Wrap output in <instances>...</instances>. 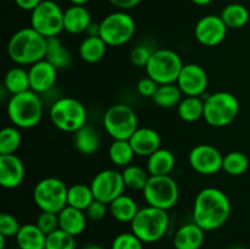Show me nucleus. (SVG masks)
<instances>
[{
    "label": "nucleus",
    "mask_w": 250,
    "mask_h": 249,
    "mask_svg": "<svg viewBox=\"0 0 250 249\" xmlns=\"http://www.w3.org/2000/svg\"><path fill=\"white\" fill-rule=\"evenodd\" d=\"M110 4L114 5L115 7H117L119 10H124V11H127V10H131L133 7H136L142 0H109Z\"/></svg>",
    "instance_id": "45"
},
{
    "label": "nucleus",
    "mask_w": 250,
    "mask_h": 249,
    "mask_svg": "<svg viewBox=\"0 0 250 249\" xmlns=\"http://www.w3.org/2000/svg\"><path fill=\"white\" fill-rule=\"evenodd\" d=\"M227 26L220 15H207L197 22L194 36L198 43L204 46H216L225 41L227 36Z\"/></svg>",
    "instance_id": "15"
},
{
    "label": "nucleus",
    "mask_w": 250,
    "mask_h": 249,
    "mask_svg": "<svg viewBox=\"0 0 250 249\" xmlns=\"http://www.w3.org/2000/svg\"><path fill=\"white\" fill-rule=\"evenodd\" d=\"M122 177H124L126 188L133 190H143L144 187L148 183L150 175L143 167L137 165H128L122 171Z\"/></svg>",
    "instance_id": "36"
},
{
    "label": "nucleus",
    "mask_w": 250,
    "mask_h": 249,
    "mask_svg": "<svg viewBox=\"0 0 250 249\" xmlns=\"http://www.w3.org/2000/svg\"><path fill=\"white\" fill-rule=\"evenodd\" d=\"M222 21L227 26V28L239 29L246 26L249 22L250 14L246 6L239 2H231L222 9L221 14Z\"/></svg>",
    "instance_id": "30"
},
{
    "label": "nucleus",
    "mask_w": 250,
    "mask_h": 249,
    "mask_svg": "<svg viewBox=\"0 0 250 249\" xmlns=\"http://www.w3.org/2000/svg\"><path fill=\"white\" fill-rule=\"evenodd\" d=\"M6 51L17 66H31L45 59L46 38L32 27H23L10 37Z\"/></svg>",
    "instance_id": "2"
},
{
    "label": "nucleus",
    "mask_w": 250,
    "mask_h": 249,
    "mask_svg": "<svg viewBox=\"0 0 250 249\" xmlns=\"http://www.w3.org/2000/svg\"><path fill=\"white\" fill-rule=\"evenodd\" d=\"M94 194L90 188V185L85 183H75L68 187L67 192V205L77 209L84 210L94 202Z\"/></svg>",
    "instance_id": "34"
},
{
    "label": "nucleus",
    "mask_w": 250,
    "mask_h": 249,
    "mask_svg": "<svg viewBox=\"0 0 250 249\" xmlns=\"http://www.w3.org/2000/svg\"><path fill=\"white\" fill-rule=\"evenodd\" d=\"M45 60H48L58 70H62L70 66L72 56L68 49L59 39V37H51V38H46Z\"/></svg>",
    "instance_id": "28"
},
{
    "label": "nucleus",
    "mask_w": 250,
    "mask_h": 249,
    "mask_svg": "<svg viewBox=\"0 0 250 249\" xmlns=\"http://www.w3.org/2000/svg\"><path fill=\"white\" fill-rule=\"evenodd\" d=\"M176 84L186 97H202L209 84V77L198 63H185Z\"/></svg>",
    "instance_id": "16"
},
{
    "label": "nucleus",
    "mask_w": 250,
    "mask_h": 249,
    "mask_svg": "<svg viewBox=\"0 0 250 249\" xmlns=\"http://www.w3.org/2000/svg\"><path fill=\"white\" fill-rule=\"evenodd\" d=\"M224 154L211 144H198L188 155V163L200 175H215L222 170Z\"/></svg>",
    "instance_id": "14"
},
{
    "label": "nucleus",
    "mask_w": 250,
    "mask_h": 249,
    "mask_svg": "<svg viewBox=\"0 0 250 249\" xmlns=\"http://www.w3.org/2000/svg\"><path fill=\"white\" fill-rule=\"evenodd\" d=\"M136 156L128 139H114L109 146V159L114 165L126 167Z\"/></svg>",
    "instance_id": "32"
},
{
    "label": "nucleus",
    "mask_w": 250,
    "mask_h": 249,
    "mask_svg": "<svg viewBox=\"0 0 250 249\" xmlns=\"http://www.w3.org/2000/svg\"><path fill=\"white\" fill-rule=\"evenodd\" d=\"M143 244V242L132 231L122 232L115 237L110 249H144Z\"/></svg>",
    "instance_id": "39"
},
{
    "label": "nucleus",
    "mask_w": 250,
    "mask_h": 249,
    "mask_svg": "<svg viewBox=\"0 0 250 249\" xmlns=\"http://www.w3.org/2000/svg\"><path fill=\"white\" fill-rule=\"evenodd\" d=\"M177 114L185 122H195L204 116L202 97H185L177 106Z\"/></svg>",
    "instance_id": "33"
},
{
    "label": "nucleus",
    "mask_w": 250,
    "mask_h": 249,
    "mask_svg": "<svg viewBox=\"0 0 250 249\" xmlns=\"http://www.w3.org/2000/svg\"><path fill=\"white\" fill-rule=\"evenodd\" d=\"M249 159L242 151H229L225 154L222 160V171L229 176H241L248 170Z\"/></svg>",
    "instance_id": "35"
},
{
    "label": "nucleus",
    "mask_w": 250,
    "mask_h": 249,
    "mask_svg": "<svg viewBox=\"0 0 250 249\" xmlns=\"http://www.w3.org/2000/svg\"><path fill=\"white\" fill-rule=\"evenodd\" d=\"M87 215L84 210L77 209V208L66 205L60 212H59V227L62 231L77 237L82 233L87 226Z\"/></svg>",
    "instance_id": "22"
},
{
    "label": "nucleus",
    "mask_w": 250,
    "mask_h": 249,
    "mask_svg": "<svg viewBox=\"0 0 250 249\" xmlns=\"http://www.w3.org/2000/svg\"><path fill=\"white\" fill-rule=\"evenodd\" d=\"M107 45L99 36H88L81 42L78 54L87 63H97L106 54Z\"/></svg>",
    "instance_id": "27"
},
{
    "label": "nucleus",
    "mask_w": 250,
    "mask_h": 249,
    "mask_svg": "<svg viewBox=\"0 0 250 249\" xmlns=\"http://www.w3.org/2000/svg\"><path fill=\"white\" fill-rule=\"evenodd\" d=\"M45 249H76V241L72 234L61 228L46 234Z\"/></svg>",
    "instance_id": "38"
},
{
    "label": "nucleus",
    "mask_w": 250,
    "mask_h": 249,
    "mask_svg": "<svg viewBox=\"0 0 250 249\" xmlns=\"http://www.w3.org/2000/svg\"><path fill=\"white\" fill-rule=\"evenodd\" d=\"M137 156L148 158L161 148V137L150 127H138L128 139Z\"/></svg>",
    "instance_id": "19"
},
{
    "label": "nucleus",
    "mask_w": 250,
    "mask_h": 249,
    "mask_svg": "<svg viewBox=\"0 0 250 249\" xmlns=\"http://www.w3.org/2000/svg\"><path fill=\"white\" fill-rule=\"evenodd\" d=\"M193 4L198 5V6H207L210 2H212V0H190Z\"/></svg>",
    "instance_id": "47"
},
{
    "label": "nucleus",
    "mask_w": 250,
    "mask_h": 249,
    "mask_svg": "<svg viewBox=\"0 0 250 249\" xmlns=\"http://www.w3.org/2000/svg\"><path fill=\"white\" fill-rule=\"evenodd\" d=\"M73 136V144L75 148L77 149L78 153L82 155H93L99 150L100 146V136L95 128L92 126H83L82 128L75 132Z\"/></svg>",
    "instance_id": "26"
},
{
    "label": "nucleus",
    "mask_w": 250,
    "mask_h": 249,
    "mask_svg": "<svg viewBox=\"0 0 250 249\" xmlns=\"http://www.w3.org/2000/svg\"><path fill=\"white\" fill-rule=\"evenodd\" d=\"M4 88L11 95L31 89L28 70H24L22 66H15L7 70L4 76Z\"/></svg>",
    "instance_id": "29"
},
{
    "label": "nucleus",
    "mask_w": 250,
    "mask_h": 249,
    "mask_svg": "<svg viewBox=\"0 0 250 249\" xmlns=\"http://www.w3.org/2000/svg\"><path fill=\"white\" fill-rule=\"evenodd\" d=\"M182 58L172 49H156L146 65V76L158 84L176 83L183 67Z\"/></svg>",
    "instance_id": "9"
},
{
    "label": "nucleus",
    "mask_w": 250,
    "mask_h": 249,
    "mask_svg": "<svg viewBox=\"0 0 250 249\" xmlns=\"http://www.w3.org/2000/svg\"><path fill=\"white\" fill-rule=\"evenodd\" d=\"M6 112L11 124L20 129L36 127L43 117L41 95L31 89L11 95L7 102Z\"/></svg>",
    "instance_id": "3"
},
{
    "label": "nucleus",
    "mask_w": 250,
    "mask_h": 249,
    "mask_svg": "<svg viewBox=\"0 0 250 249\" xmlns=\"http://www.w3.org/2000/svg\"><path fill=\"white\" fill-rule=\"evenodd\" d=\"M142 193L146 204L166 211L172 209L180 199V188L170 175L150 176Z\"/></svg>",
    "instance_id": "10"
},
{
    "label": "nucleus",
    "mask_w": 250,
    "mask_h": 249,
    "mask_svg": "<svg viewBox=\"0 0 250 249\" xmlns=\"http://www.w3.org/2000/svg\"><path fill=\"white\" fill-rule=\"evenodd\" d=\"M43 0H14L17 7H20L23 11L32 12L37 6H38Z\"/></svg>",
    "instance_id": "46"
},
{
    "label": "nucleus",
    "mask_w": 250,
    "mask_h": 249,
    "mask_svg": "<svg viewBox=\"0 0 250 249\" xmlns=\"http://www.w3.org/2000/svg\"><path fill=\"white\" fill-rule=\"evenodd\" d=\"M28 75L31 90L38 94H43L50 90L55 84L58 78V68L44 59L29 66Z\"/></svg>",
    "instance_id": "17"
},
{
    "label": "nucleus",
    "mask_w": 250,
    "mask_h": 249,
    "mask_svg": "<svg viewBox=\"0 0 250 249\" xmlns=\"http://www.w3.org/2000/svg\"><path fill=\"white\" fill-rule=\"evenodd\" d=\"M134 33V19L124 10L111 12L99 22V37L107 46L125 45L133 38Z\"/></svg>",
    "instance_id": "7"
},
{
    "label": "nucleus",
    "mask_w": 250,
    "mask_h": 249,
    "mask_svg": "<svg viewBox=\"0 0 250 249\" xmlns=\"http://www.w3.org/2000/svg\"><path fill=\"white\" fill-rule=\"evenodd\" d=\"M153 51L148 45L146 44H139V45L134 46L129 54V60H131L132 65L136 67H146L149 60H150Z\"/></svg>",
    "instance_id": "42"
},
{
    "label": "nucleus",
    "mask_w": 250,
    "mask_h": 249,
    "mask_svg": "<svg viewBox=\"0 0 250 249\" xmlns=\"http://www.w3.org/2000/svg\"><path fill=\"white\" fill-rule=\"evenodd\" d=\"M90 188L95 199L110 204L112 200L124 194L126 185L122 177V172H119L114 168H106L99 171L93 177Z\"/></svg>",
    "instance_id": "13"
},
{
    "label": "nucleus",
    "mask_w": 250,
    "mask_h": 249,
    "mask_svg": "<svg viewBox=\"0 0 250 249\" xmlns=\"http://www.w3.org/2000/svg\"><path fill=\"white\" fill-rule=\"evenodd\" d=\"M229 249H246L244 247H241V246H233V247H229Z\"/></svg>",
    "instance_id": "50"
},
{
    "label": "nucleus",
    "mask_w": 250,
    "mask_h": 249,
    "mask_svg": "<svg viewBox=\"0 0 250 249\" xmlns=\"http://www.w3.org/2000/svg\"><path fill=\"white\" fill-rule=\"evenodd\" d=\"M68 187L58 177H45L33 188V202L41 211L59 212L67 205Z\"/></svg>",
    "instance_id": "8"
},
{
    "label": "nucleus",
    "mask_w": 250,
    "mask_h": 249,
    "mask_svg": "<svg viewBox=\"0 0 250 249\" xmlns=\"http://www.w3.org/2000/svg\"><path fill=\"white\" fill-rule=\"evenodd\" d=\"M183 93L176 83H167V84H159L155 94L151 98L153 102L163 109H172L178 106L181 100L183 99Z\"/></svg>",
    "instance_id": "31"
},
{
    "label": "nucleus",
    "mask_w": 250,
    "mask_h": 249,
    "mask_svg": "<svg viewBox=\"0 0 250 249\" xmlns=\"http://www.w3.org/2000/svg\"><path fill=\"white\" fill-rule=\"evenodd\" d=\"M103 126L112 139H129L138 128V117L128 105L114 104L105 111Z\"/></svg>",
    "instance_id": "11"
},
{
    "label": "nucleus",
    "mask_w": 250,
    "mask_h": 249,
    "mask_svg": "<svg viewBox=\"0 0 250 249\" xmlns=\"http://www.w3.org/2000/svg\"><path fill=\"white\" fill-rule=\"evenodd\" d=\"M72 5H85L89 0H68Z\"/></svg>",
    "instance_id": "49"
},
{
    "label": "nucleus",
    "mask_w": 250,
    "mask_h": 249,
    "mask_svg": "<svg viewBox=\"0 0 250 249\" xmlns=\"http://www.w3.org/2000/svg\"><path fill=\"white\" fill-rule=\"evenodd\" d=\"M205 241V231L194 221L177 228L172 238L175 249H200Z\"/></svg>",
    "instance_id": "20"
},
{
    "label": "nucleus",
    "mask_w": 250,
    "mask_h": 249,
    "mask_svg": "<svg viewBox=\"0 0 250 249\" xmlns=\"http://www.w3.org/2000/svg\"><path fill=\"white\" fill-rule=\"evenodd\" d=\"M82 249H105L104 247H102V246H99V244H87V246H84L83 247Z\"/></svg>",
    "instance_id": "48"
},
{
    "label": "nucleus",
    "mask_w": 250,
    "mask_h": 249,
    "mask_svg": "<svg viewBox=\"0 0 250 249\" xmlns=\"http://www.w3.org/2000/svg\"><path fill=\"white\" fill-rule=\"evenodd\" d=\"M31 27L45 38L59 37L63 31V10L54 0H43L31 12Z\"/></svg>",
    "instance_id": "12"
},
{
    "label": "nucleus",
    "mask_w": 250,
    "mask_h": 249,
    "mask_svg": "<svg viewBox=\"0 0 250 249\" xmlns=\"http://www.w3.org/2000/svg\"><path fill=\"white\" fill-rule=\"evenodd\" d=\"M15 238L20 249H45L46 234L36 222L22 225Z\"/></svg>",
    "instance_id": "25"
},
{
    "label": "nucleus",
    "mask_w": 250,
    "mask_h": 249,
    "mask_svg": "<svg viewBox=\"0 0 250 249\" xmlns=\"http://www.w3.org/2000/svg\"><path fill=\"white\" fill-rule=\"evenodd\" d=\"M176 166L175 154L160 148L146 158V171L150 176H168Z\"/></svg>",
    "instance_id": "23"
},
{
    "label": "nucleus",
    "mask_w": 250,
    "mask_h": 249,
    "mask_svg": "<svg viewBox=\"0 0 250 249\" xmlns=\"http://www.w3.org/2000/svg\"><path fill=\"white\" fill-rule=\"evenodd\" d=\"M141 208L136 200L127 194H122L109 204V212L116 221L122 224H131Z\"/></svg>",
    "instance_id": "24"
},
{
    "label": "nucleus",
    "mask_w": 250,
    "mask_h": 249,
    "mask_svg": "<svg viewBox=\"0 0 250 249\" xmlns=\"http://www.w3.org/2000/svg\"><path fill=\"white\" fill-rule=\"evenodd\" d=\"M231 202L224 190L207 187L200 190L193 204V221L205 232L224 226L231 215Z\"/></svg>",
    "instance_id": "1"
},
{
    "label": "nucleus",
    "mask_w": 250,
    "mask_h": 249,
    "mask_svg": "<svg viewBox=\"0 0 250 249\" xmlns=\"http://www.w3.org/2000/svg\"><path fill=\"white\" fill-rule=\"evenodd\" d=\"M239 114V102L229 92H216L204 100V116L209 126L221 128L231 124Z\"/></svg>",
    "instance_id": "6"
},
{
    "label": "nucleus",
    "mask_w": 250,
    "mask_h": 249,
    "mask_svg": "<svg viewBox=\"0 0 250 249\" xmlns=\"http://www.w3.org/2000/svg\"><path fill=\"white\" fill-rule=\"evenodd\" d=\"M24 178L23 161L16 154L0 155V185L5 189H15Z\"/></svg>",
    "instance_id": "18"
},
{
    "label": "nucleus",
    "mask_w": 250,
    "mask_h": 249,
    "mask_svg": "<svg viewBox=\"0 0 250 249\" xmlns=\"http://www.w3.org/2000/svg\"><path fill=\"white\" fill-rule=\"evenodd\" d=\"M22 142L21 132L16 126H6L0 131V155L15 154Z\"/></svg>",
    "instance_id": "37"
},
{
    "label": "nucleus",
    "mask_w": 250,
    "mask_h": 249,
    "mask_svg": "<svg viewBox=\"0 0 250 249\" xmlns=\"http://www.w3.org/2000/svg\"><path fill=\"white\" fill-rule=\"evenodd\" d=\"M49 117L54 127L62 132L75 133L87 124L88 111L76 98L62 97L51 104Z\"/></svg>",
    "instance_id": "5"
},
{
    "label": "nucleus",
    "mask_w": 250,
    "mask_h": 249,
    "mask_svg": "<svg viewBox=\"0 0 250 249\" xmlns=\"http://www.w3.org/2000/svg\"><path fill=\"white\" fill-rule=\"evenodd\" d=\"M159 84L150 78L149 76L146 77L141 78L137 83V92L139 93V95H142L143 98H153L155 94L156 89H158Z\"/></svg>",
    "instance_id": "44"
},
{
    "label": "nucleus",
    "mask_w": 250,
    "mask_h": 249,
    "mask_svg": "<svg viewBox=\"0 0 250 249\" xmlns=\"http://www.w3.org/2000/svg\"><path fill=\"white\" fill-rule=\"evenodd\" d=\"M92 23V15L85 5H71L63 11V31L67 33H87Z\"/></svg>",
    "instance_id": "21"
},
{
    "label": "nucleus",
    "mask_w": 250,
    "mask_h": 249,
    "mask_svg": "<svg viewBox=\"0 0 250 249\" xmlns=\"http://www.w3.org/2000/svg\"><path fill=\"white\" fill-rule=\"evenodd\" d=\"M107 211H109V204L94 199V202L85 209V215L90 221H100L106 216Z\"/></svg>",
    "instance_id": "43"
},
{
    "label": "nucleus",
    "mask_w": 250,
    "mask_h": 249,
    "mask_svg": "<svg viewBox=\"0 0 250 249\" xmlns=\"http://www.w3.org/2000/svg\"><path fill=\"white\" fill-rule=\"evenodd\" d=\"M129 225L131 231L143 243H156L167 233L170 227V216L166 210L146 205L138 210L136 217Z\"/></svg>",
    "instance_id": "4"
},
{
    "label": "nucleus",
    "mask_w": 250,
    "mask_h": 249,
    "mask_svg": "<svg viewBox=\"0 0 250 249\" xmlns=\"http://www.w3.org/2000/svg\"><path fill=\"white\" fill-rule=\"evenodd\" d=\"M21 226L22 225H20L19 220L14 215L9 214V212H1L0 215V234L1 236L6 237V238L16 237Z\"/></svg>",
    "instance_id": "40"
},
{
    "label": "nucleus",
    "mask_w": 250,
    "mask_h": 249,
    "mask_svg": "<svg viewBox=\"0 0 250 249\" xmlns=\"http://www.w3.org/2000/svg\"><path fill=\"white\" fill-rule=\"evenodd\" d=\"M36 225L44 232L45 234H50L51 232L59 229V214L56 212L41 211L37 216Z\"/></svg>",
    "instance_id": "41"
}]
</instances>
